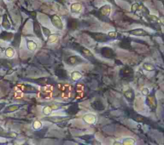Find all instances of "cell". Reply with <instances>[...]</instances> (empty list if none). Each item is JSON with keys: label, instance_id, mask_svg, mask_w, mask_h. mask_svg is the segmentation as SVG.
I'll return each mask as SVG.
<instances>
[{"label": "cell", "instance_id": "6da1fadb", "mask_svg": "<svg viewBox=\"0 0 164 145\" xmlns=\"http://www.w3.org/2000/svg\"><path fill=\"white\" fill-rule=\"evenodd\" d=\"M94 40L99 42H106L109 41L110 37L108 35L99 32H87Z\"/></svg>", "mask_w": 164, "mask_h": 145}, {"label": "cell", "instance_id": "7a4b0ae2", "mask_svg": "<svg viewBox=\"0 0 164 145\" xmlns=\"http://www.w3.org/2000/svg\"><path fill=\"white\" fill-rule=\"evenodd\" d=\"M132 10L133 12L138 14L139 15H148L150 14V12L147 10V8L142 4L135 3L133 4L132 7Z\"/></svg>", "mask_w": 164, "mask_h": 145}, {"label": "cell", "instance_id": "3957f363", "mask_svg": "<svg viewBox=\"0 0 164 145\" xmlns=\"http://www.w3.org/2000/svg\"><path fill=\"white\" fill-rule=\"evenodd\" d=\"M50 19H51V21L54 27L60 29V30L63 29V23L61 21L60 18L57 15H52L51 16H50Z\"/></svg>", "mask_w": 164, "mask_h": 145}, {"label": "cell", "instance_id": "277c9868", "mask_svg": "<svg viewBox=\"0 0 164 145\" xmlns=\"http://www.w3.org/2000/svg\"><path fill=\"white\" fill-rule=\"evenodd\" d=\"M127 33H128L129 34H130V35H135V36L145 37V36L150 35V33L142 28H137V29H132V30L127 32Z\"/></svg>", "mask_w": 164, "mask_h": 145}, {"label": "cell", "instance_id": "5b68a950", "mask_svg": "<svg viewBox=\"0 0 164 145\" xmlns=\"http://www.w3.org/2000/svg\"><path fill=\"white\" fill-rule=\"evenodd\" d=\"M111 7L109 5H105L103 7H102L98 11V15L99 17H101L103 18L107 17L109 16L110 13Z\"/></svg>", "mask_w": 164, "mask_h": 145}, {"label": "cell", "instance_id": "8992f818", "mask_svg": "<svg viewBox=\"0 0 164 145\" xmlns=\"http://www.w3.org/2000/svg\"><path fill=\"white\" fill-rule=\"evenodd\" d=\"M101 53L103 56L107 58H112L115 56L113 49L110 47H103L101 50Z\"/></svg>", "mask_w": 164, "mask_h": 145}, {"label": "cell", "instance_id": "52a82bcc", "mask_svg": "<svg viewBox=\"0 0 164 145\" xmlns=\"http://www.w3.org/2000/svg\"><path fill=\"white\" fill-rule=\"evenodd\" d=\"M33 29H34V32H35V33H36V35L39 38L43 40V36H42V32H41V26H40V24H39L37 20H35L34 21Z\"/></svg>", "mask_w": 164, "mask_h": 145}, {"label": "cell", "instance_id": "ba28073f", "mask_svg": "<svg viewBox=\"0 0 164 145\" xmlns=\"http://www.w3.org/2000/svg\"><path fill=\"white\" fill-rule=\"evenodd\" d=\"M67 27L71 30H76L78 27V21L76 19L70 18L67 21Z\"/></svg>", "mask_w": 164, "mask_h": 145}, {"label": "cell", "instance_id": "9c48e42d", "mask_svg": "<svg viewBox=\"0 0 164 145\" xmlns=\"http://www.w3.org/2000/svg\"><path fill=\"white\" fill-rule=\"evenodd\" d=\"M76 47L78 51H79L82 54L85 55V56H93V54H92V53L87 48L81 46H79L78 44L76 45Z\"/></svg>", "mask_w": 164, "mask_h": 145}, {"label": "cell", "instance_id": "30bf717a", "mask_svg": "<svg viewBox=\"0 0 164 145\" xmlns=\"http://www.w3.org/2000/svg\"><path fill=\"white\" fill-rule=\"evenodd\" d=\"M83 59L77 56H73L67 59V63L69 65H76L82 62Z\"/></svg>", "mask_w": 164, "mask_h": 145}, {"label": "cell", "instance_id": "8fae6325", "mask_svg": "<svg viewBox=\"0 0 164 145\" xmlns=\"http://www.w3.org/2000/svg\"><path fill=\"white\" fill-rule=\"evenodd\" d=\"M82 8V5L80 3H73L71 7V12L73 13H78V12H80Z\"/></svg>", "mask_w": 164, "mask_h": 145}, {"label": "cell", "instance_id": "7c38bea8", "mask_svg": "<svg viewBox=\"0 0 164 145\" xmlns=\"http://www.w3.org/2000/svg\"><path fill=\"white\" fill-rule=\"evenodd\" d=\"M92 107L96 109L99 110V111H101V110H103L105 109V106H104L103 104L101 101H95L93 104H92Z\"/></svg>", "mask_w": 164, "mask_h": 145}, {"label": "cell", "instance_id": "4fadbf2b", "mask_svg": "<svg viewBox=\"0 0 164 145\" xmlns=\"http://www.w3.org/2000/svg\"><path fill=\"white\" fill-rule=\"evenodd\" d=\"M122 72L125 76H129L133 74L132 69L130 68V67H125V68H123L122 70Z\"/></svg>", "mask_w": 164, "mask_h": 145}, {"label": "cell", "instance_id": "5bb4252c", "mask_svg": "<svg viewBox=\"0 0 164 145\" xmlns=\"http://www.w3.org/2000/svg\"><path fill=\"white\" fill-rule=\"evenodd\" d=\"M56 74L58 77H66L67 76V72H66L65 70L63 69H57L56 71Z\"/></svg>", "mask_w": 164, "mask_h": 145}, {"label": "cell", "instance_id": "9a60e30c", "mask_svg": "<svg viewBox=\"0 0 164 145\" xmlns=\"http://www.w3.org/2000/svg\"><path fill=\"white\" fill-rule=\"evenodd\" d=\"M125 95L126 98L130 101H132L134 98V93L132 92V90H128L125 93Z\"/></svg>", "mask_w": 164, "mask_h": 145}, {"label": "cell", "instance_id": "2e32d148", "mask_svg": "<svg viewBox=\"0 0 164 145\" xmlns=\"http://www.w3.org/2000/svg\"><path fill=\"white\" fill-rule=\"evenodd\" d=\"M120 46L123 49H129L131 47V45L130 42L128 41H124L120 43Z\"/></svg>", "mask_w": 164, "mask_h": 145}, {"label": "cell", "instance_id": "e0dca14e", "mask_svg": "<svg viewBox=\"0 0 164 145\" xmlns=\"http://www.w3.org/2000/svg\"><path fill=\"white\" fill-rule=\"evenodd\" d=\"M143 67H144V68L146 69V71H153L154 69H155V67H154L153 65L149 64V63L144 64Z\"/></svg>", "mask_w": 164, "mask_h": 145}, {"label": "cell", "instance_id": "ac0fdd59", "mask_svg": "<svg viewBox=\"0 0 164 145\" xmlns=\"http://www.w3.org/2000/svg\"><path fill=\"white\" fill-rule=\"evenodd\" d=\"M42 29V31H43V33L45 35L48 37H49V36L51 35V32L49 31V29H48L47 28H45L44 26H41Z\"/></svg>", "mask_w": 164, "mask_h": 145}, {"label": "cell", "instance_id": "d6986e66", "mask_svg": "<svg viewBox=\"0 0 164 145\" xmlns=\"http://www.w3.org/2000/svg\"><path fill=\"white\" fill-rule=\"evenodd\" d=\"M67 118H58V119H57L58 122H62V121H64L66 120V119H67ZM47 119H50V121H53V122H55L57 120V118L55 117H53V118H47Z\"/></svg>", "mask_w": 164, "mask_h": 145}, {"label": "cell", "instance_id": "ffe728a7", "mask_svg": "<svg viewBox=\"0 0 164 145\" xmlns=\"http://www.w3.org/2000/svg\"><path fill=\"white\" fill-rule=\"evenodd\" d=\"M117 33L116 32H110V33H108V37H110V38H116V37H117Z\"/></svg>", "mask_w": 164, "mask_h": 145}, {"label": "cell", "instance_id": "44dd1931", "mask_svg": "<svg viewBox=\"0 0 164 145\" xmlns=\"http://www.w3.org/2000/svg\"><path fill=\"white\" fill-rule=\"evenodd\" d=\"M108 2H109L110 3L113 5H116V3L115 0H107Z\"/></svg>", "mask_w": 164, "mask_h": 145}, {"label": "cell", "instance_id": "7402d4cb", "mask_svg": "<svg viewBox=\"0 0 164 145\" xmlns=\"http://www.w3.org/2000/svg\"><path fill=\"white\" fill-rule=\"evenodd\" d=\"M57 1L59 3H62L64 1H65V0H57Z\"/></svg>", "mask_w": 164, "mask_h": 145}, {"label": "cell", "instance_id": "603a6c76", "mask_svg": "<svg viewBox=\"0 0 164 145\" xmlns=\"http://www.w3.org/2000/svg\"><path fill=\"white\" fill-rule=\"evenodd\" d=\"M122 1H125V2H128V3H132L131 0H122Z\"/></svg>", "mask_w": 164, "mask_h": 145}]
</instances>
